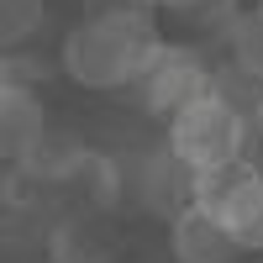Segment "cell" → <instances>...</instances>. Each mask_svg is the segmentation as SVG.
Here are the masks:
<instances>
[{
  "mask_svg": "<svg viewBox=\"0 0 263 263\" xmlns=\"http://www.w3.org/2000/svg\"><path fill=\"white\" fill-rule=\"evenodd\" d=\"M163 48L153 16H84L63 37V74L84 90H132L142 84L153 53Z\"/></svg>",
  "mask_w": 263,
  "mask_h": 263,
  "instance_id": "obj_1",
  "label": "cell"
},
{
  "mask_svg": "<svg viewBox=\"0 0 263 263\" xmlns=\"http://www.w3.org/2000/svg\"><path fill=\"white\" fill-rule=\"evenodd\" d=\"M248 137H253V116L216 90L200 105H190L184 116H174L163 142L174 147V158H184L195 174H211V168L242 163L248 158Z\"/></svg>",
  "mask_w": 263,
  "mask_h": 263,
  "instance_id": "obj_2",
  "label": "cell"
},
{
  "mask_svg": "<svg viewBox=\"0 0 263 263\" xmlns=\"http://www.w3.org/2000/svg\"><path fill=\"white\" fill-rule=\"evenodd\" d=\"M195 205L211 211L242 253H263V168L253 158L195 179Z\"/></svg>",
  "mask_w": 263,
  "mask_h": 263,
  "instance_id": "obj_3",
  "label": "cell"
},
{
  "mask_svg": "<svg viewBox=\"0 0 263 263\" xmlns=\"http://www.w3.org/2000/svg\"><path fill=\"white\" fill-rule=\"evenodd\" d=\"M216 84H221V74L211 69V58L200 48H190V42H163L158 53H153L147 63V74L137 84V95L153 116H184L190 105H200L205 95H216Z\"/></svg>",
  "mask_w": 263,
  "mask_h": 263,
  "instance_id": "obj_4",
  "label": "cell"
},
{
  "mask_svg": "<svg viewBox=\"0 0 263 263\" xmlns=\"http://www.w3.org/2000/svg\"><path fill=\"white\" fill-rule=\"evenodd\" d=\"M121 163H126V200L132 205L163 216V221H174L179 211L195 205V179H200V174H195L184 158H174L168 142L121 153Z\"/></svg>",
  "mask_w": 263,
  "mask_h": 263,
  "instance_id": "obj_5",
  "label": "cell"
},
{
  "mask_svg": "<svg viewBox=\"0 0 263 263\" xmlns=\"http://www.w3.org/2000/svg\"><path fill=\"white\" fill-rule=\"evenodd\" d=\"M42 253H48V263H116L121 237L100 211H63L48 221Z\"/></svg>",
  "mask_w": 263,
  "mask_h": 263,
  "instance_id": "obj_6",
  "label": "cell"
},
{
  "mask_svg": "<svg viewBox=\"0 0 263 263\" xmlns=\"http://www.w3.org/2000/svg\"><path fill=\"white\" fill-rule=\"evenodd\" d=\"M168 253H174V263H232V258H242L232 232L200 205H190L168 221Z\"/></svg>",
  "mask_w": 263,
  "mask_h": 263,
  "instance_id": "obj_7",
  "label": "cell"
},
{
  "mask_svg": "<svg viewBox=\"0 0 263 263\" xmlns=\"http://www.w3.org/2000/svg\"><path fill=\"white\" fill-rule=\"evenodd\" d=\"M48 105L37 90H0V153L6 163H27L48 137Z\"/></svg>",
  "mask_w": 263,
  "mask_h": 263,
  "instance_id": "obj_8",
  "label": "cell"
},
{
  "mask_svg": "<svg viewBox=\"0 0 263 263\" xmlns=\"http://www.w3.org/2000/svg\"><path fill=\"white\" fill-rule=\"evenodd\" d=\"M90 153H95V147L84 142L74 126H53L48 137H42V147H37L21 168H27L37 184H48V190H69V184L79 179V168H84Z\"/></svg>",
  "mask_w": 263,
  "mask_h": 263,
  "instance_id": "obj_9",
  "label": "cell"
},
{
  "mask_svg": "<svg viewBox=\"0 0 263 263\" xmlns=\"http://www.w3.org/2000/svg\"><path fill=\"white\" fill-rule=\"evenodd\" d=\"M69 190L79 195V211H100L105 216V211L126 205V163H121V153H100L95 147Z\"/></svg>",
  "mask_w": 263,
  "mask_h": 263,
  "instance_id": "obj_10",
  "label": "cell"
},
{
  "mask_svg": "<svg viewBox=\"0 0 263 263\" xmlns=\"http://www.w3.org/2000/svg\"><path fill=\"white\" fill-rule=\"evenodd\" d=\"M227 48H232V69L242 74L248 84L263 90V11H237L227 27Z\"/></svg>",
  "mask_w": 263,
  "mask_h": 263,
  "instance_id": "obj_11",
  "label": "cell"
},
{
  "mask_svg": "<svg viewBox=\"0 0 263 263\" xmlns=\"http://www.w3.org/2000/svg\"><path fill=\"white\" fill-rule=\"evenodd\" d=\"M42 16H48V6H42V0H0V37H6L11 53L42 27Z\"/></svg>",
  "mask_w": 263,
  "mask_h": 263,
  "instance_id": "obj_12",
  "label": "cell"
},
{
  "mask_svg": "<svg viewBox=\"0 0 263 263\" xmlns=\"http://www.w3.org/2000/svg\"><path fill=\"white\" fill-rule=\"evenodd\" d=\"M48 74H53L48 58H37V53H6V63H0V90H37Z\"/></svg>",
  "mask_w": 263,
  "mask_h": 263,
  "instance_id": "obj_13",
  "label": "cell"
},
{
  "mask_svg": "<svg viewBox=\"0 0 263 263\" xmlns=\"http://www.w3.org/2000/svg\"><path fill=\"white\" fill-rule=\"evenodd\" d=\"M153 0H84V16H153Z\"/></svg>",
  "mask_w": 263,
  "mask_h": 263,
  "instance_id": "obj_14",
  "label": "cell"
},
{
  "mask_svg": "<svg viewBox=\"0 0 263 263\" xmlns=\"http://www.w3.org/2000/svg\"><path fill=\"white\" fill-rule=\"evenodd\" d=\"M158 11H184V16H195V11H205L211 0H153Z\"/></svg>",
  "mask_w": 263,
  "mask_h": 263,
  "instance_id": "obj_15",
  "label": "cell"
},
{
  "mask_svg": "<svg viewBox=\"0 0 263 263\" xmlns=\"http://www.w3.org/2000/svg\"><path fill=\"white\" fill-rule=\"evenodd\" d=\"M253 132H258V142H263V100H258V111H253Z\"/></svg>",
  "mask_w": 263,
  "mask_h": 263,
  "instance_id": "obj_16",
  "label": "cell"
},
{
  "mask_svg": "<svg viewBox=\"0 0 263 263\" xmlns=\"http://www.w3.org/2000/svg\"><path fill=\"white\" fill-rule=\"evenodd\" d=\"M232 6H258V0H232Z\"/></svg>",
  "mask_w": 263,
  "mask_h": 263,
  "instance_id": "obj_17",
  "label": "cell"
},
{
  "mask_svg": "<svg viewBox=\"0 0 263 263\" xmlns=\"http://www.w3.org/2000/svg\"><path fill=\"white\" fill-rule=\"evenodd\" d=\"M258 11H263V0H258Z\"/></svg>",
  "mask_w": 263,
  "mask_h": 263,
  "instance_id": "obj_18",
  "label": "cell"
}]
</instances>
